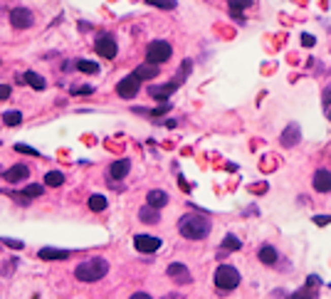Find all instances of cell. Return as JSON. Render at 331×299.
<instances>
[{
	"instance_id": "6da1fadb",
	"label": "cell",
	"mask_w": 331,
	"mask_h": 299,
	"mask_svg": "<svg viewBox=\"0 0 331 299\" xmlns=\"http://www.w3.org/2000/svg\"><path fill=\"white\" fill-rule=\"evenodd\" d=\"M210 230H213L210 218L198 215V213H185L183 218L178 220V232L183 235L185 240H203V238L210 235Z\"/></svg>"
},
{
	"instance_id": "7a4b0ae2",
	"label": "cell",
	"mask_w": 331,
	"mask_h": 299,
	"mask_svg": "<svg viewBox=\"0 0 331 299\" xmlns=\"http://www.w3.org/2000/svg\"><path fill=\"white\" fill-rule=\"evenodd\" d=\"M107 272H109V262L104 260V257H89L82 264H77L74 277L79 282H99Z\"/></svg>"
},
{
	"instance_id": "3957f363",
	"label": "cell",
	"mask_w": 331,
	"mask_h": 299,
	"mask_svg": "<svg viewBox=\"0 0 331 299\" xmlns=\"http://www.w3.org/2000/svg\"><path fill=\"white\" fill-rule=\"evenodd\" d=\"M171 55H173V47L165 40H153L146 47V59L151 64H163V62L171 59Z\"/></svg>"
},
{
	"instance_id": "277c9868",
	"label": "cell",
	"mask_w": 331,
	"mask_h": 299,
	"mask_svg": "<svg viewBox=\"0 0 331 299\" xmlns=\"http://www.w3.org/2000/svg\"><path fill=\"white\" fill-rule=\"evenodd\" d=\"M215 284H218V289L230 292V289H235L240 284V272L233 264H220V267L215 270Z\"/></svg>"
},
{
	"instance_id": "5b68a950",
	"label": "cell",
	"mask_w": 331,
	"mask_h": 299,
	"mask_svg": "<svg viewBox=\"0 0 331 299\" xmlns=\"http://www.w3.org/2000/svg\"><path fill=\"white\" fill-rule=\"evenodd\" d=\"M139 89H141V79L136 75L124 77V79L116 84V94H119L121 99H134V96L139 94Z\"/></svg>"
},
{
	"instance_id": "8992f818",
	"label": "cell",
	"mask_w": 331,
	"mask_h": 299,
	"mask_svg": "<svg viewBox=\"0 0 331 299\" xmlns=\"http://www.w3.org/2000/svg\"><path fill=\"white\" fill-rule=\"evenodd\" d=\"M94 47H96V55L104 57V59H114V57H116V52H119L114 35H99Z\"/></svg>"
},
{
	"instance_id": "52a82bcc",
	"label": "cell",
	"mask_w": 331,
	"mask_h": 299,
	"mask_svg": "<svg viewBox=\"0 0 331 299\" xmlns=\"http://www.w3.org/2000/svg\"><path fill=\"white\" fill-rule=\"evenodd\" d=\"M35 22V15L27 10V8H15L13 13H10V25L15 27V30H25V27H30Z\"/></svg>"
},
{
	"instance_id": "ba28073f",
	"label": "cell",
	"mask_w": 331,
	"mask_h": 299,
	"mask_svg": "<svg viewBox=\"0 0 331 299\" xmlns=\"http://www.w3.org/2000/svg\"><path fill=\"white\" fill-rule=\"evenodd\" d=\"M134 245H136L139 252L151 255V252H156V250L161 247V238H156V235H136V238H134Z\"/></svg>"
},
{
	"instance_id": "9c48e42d",
	"label": "cell",
	"mask_w": 331,
	"mask_h": 299,
	"mask_svg": "<svg viewBox=\"0 0 331 299\" xmlns=\"http://www.w3.org/2000/svg\"><path fill=\"white\" fill-rule=\"evenodd\" d=\"M299 139H302V131H299V124L292 121V124H287V129L282 131V136H279V141H282V146L284 149H292L299 144Z\"/></svg>"
},
{
	"instance_id": "30bf717a",
	"label": "cell",
	"mask_w": 331,
	"mask_h": 299,
	"mask_svg": "<svg viewBox=\"0 0 331 299\" xmlns=\"http://www.w3.org/2000/svg\"><path fill=\"white\" fill-rule=\"evenodd\" d=\"M3 178H5L8 183H20V181H27V178H30V169H27L25 163H15V166H10V169L3 173Z\"/></svg>"
},
{
	"instance_id": "8fae6325",
	"label": "cell",
	"mask_w": 331,
	"mask_h": 299,
	"mask_svg": "<svg viewBox=\"0 0 331 299\" xmlns=\"http://www.w3.org/2000/svg\"><path fill=\"white\" fill-rule=\"evenodd\" d=\"M18 82L20 84H30L32 89H37V92H42L45 87H47V79L42 75H37V72H32V70H27L25 75H18Z\"/></svg>"
},
{
	"instance_id": "7c38bea8",
	"label": "cell",
	"mask_w": 331,
	"mask_h": 299,
	"mask_svg": "<svg viewBox=\"0 0 331 299\" xmlns=\"http://www.w3.org/2000/svg\"><path fill=\"white\" fill-rule=\"evenodd\" d=\"M168 277L173 282H178V284H188L190 282V270L181 262H173V264H168Z\"/></svg>"
},
{
	"instance_id": "4fadbf2b",
	"label": "cell",
	"mask_w": 331,
	"mask_h": 299,
	"mask_svg": "<svg viewBox=\"0 0 331 299\" xmlns=\"http://www.w3.org/2000/svg\"><path fill=\"white\" fill-rule=\"evenodd\" d=\"M314 190H319V193H329L331 190V173L326 169H319L314 173Z\"/></svg>"
},
{
	"instance_id": "5bb4252c",
	"label": "cell",
	"mask_w": 331,
	"mask_h": 299,
	"mask_svg": "<svg viewBox=\"0 0 331 299\" xmlns=\"http://www.w3.org/2000/svg\"><path fill=\"white\" fill-rule=\"evenodd\" d=\"M131 169V161L129 158H121V161H114L109 166V176L114 181H121V178H126V173Z\"/></svg>"
},
{
	"instance_id": "9a60e30c",
	"label": "cell",
	"mask_w": 331,
	"mask_h": 299,
	"mask_svg": "<svg viewBox=\"0 0 331 299\" xmlns=\"http://www.w3.org/2000/svg\"><path fill=\"white\" fill-rule=\"evenodd\" d=\"M70 255H72L70 250H57V247H42V250L37 252L40 260H67Z\"/></svg>"
},
{
	"instance_id": "2e32d148",
	"label": "cell",
	"mask_w": 331,
	"mask_h": 299,
	"mask_svg": "<svg viewBox=\"0 0 331 299\" xmlns=\"http://www.w3.org/2000/svg\"><path fill=\"white\" fill-rule=\"evenodd\" d=\"M176 89H178V82H171V84H163V87H148V94L156 96V99H161V102H165Z\"/></svg>"
},
{
	"instance_id": "e0dca14e",
	"label": "cell",
	"mask_w": 331,
	"mask_h": 299,
	"mask_svg": "<svg viewBox=\"0 0 331 299\" xmlns=\"http://www.w3.org/2000/svg\"><path fill=\"white\" fill-rule=\"evenodd\" d=\"M146 203L151 208H158V210H161V208L168 206V193H165V190H151L146 195Z\"/></svg>"
},
{
	"instance_id": "ac0fdd59",
	"label": "cell",
	"mask_w": 331,
	"mask_h": 299,
	"mask_svg": "<svg viewBox=\"0 0 331 299\" xmlns=\"http://www.w3.org/2000/svg\"><path fill=\"white\" fill-rule=\"evenodd\" d=\"M139 220H141V223H148V225H156L158 220H161V215H158V208H151L146 203V206L139 210Z\"/></svg>"
},
{
	"instance_id": "d6986e66",
	"label": "cell",
	"mask_w": 331,
	"mask_h": 299,
	"mask_svg": "<svg viewBox=\"0 0 331 299\" xmlns=\"http://www.w3.org/2000/svg\"><path fill=\"white\" fill-rule=\"evenodd\" d=\"M134 75L139 77L141 82H144V79H156V77H158V64H151V62H148V64H139V67L134 70Z\"/></svg>"
},
{
	"instance_id": "ffe728a7",
	"label": "cell",
	"mask_w": 331,
	"mask_h": 299,
	"mask_svg": "<svg viewBox=\"0 0 331 299\" xmlns=\"http://www.w3.org/2000/svg\"><path fill=\"white\" fill-rule=\"evenodd\" d=\"M257 257H259L262 264H277V257H279V255H277V250L272 247V245H262L259 252H257Z\"/></svg>"
},
{
	"instance_id": "44dd1931",
	"label": "cell",
	"mask_w": 331,
	"mask_h": 299,
	"mask_svg": "<svg viewBox=\"0 0 331 299\" xmlns=\"http://www.w3.org/2000/svg\"><path fill=\"white\" fill-rule=\"evenodd\" d=\"M42 183L50 186V188H59L62 183H64V173H62V171H47L45 178H42Z\"/></svg>"
},
{
	"instance_id": "7402d4cb",
	"label": "cell",
	"mask_w": 331,
	"mask_h": 299,
	"mask_svg": "<svg viewBox=\"0 0 331 299\" xmlns=\"http://www.w3.org/2000/svg\"><path fill=\"white\" fill-rule=\"evenodd\" d=\"M107 206H109V201H107L104 195H99V193L89 195V210H94V213H102V210H107Z\"/></svg>"
},
{
	"instance_id": "603a6c76",
	"label": "cell",
	"mask_w": 331,
	"mask_h": 299,
	"mask_svg": "<svg viewBox=\"0 0 331 299\" xmlns=\"http://www.w3.org/2000/svg\"><path fill=\"white\" fill-rule=\"evenodd\" d=\"M3 124H5V126H20V124H22V114H20L18 109L5 112L3 114Z\"/></svg>"
},
{
	"instance_id": "cb8c5ba5",
	"label": "cell",
	"mask_w": 331,
	"mask_h": 299,
	"mask_svg": "<svg viewBox=\"0 0 331 299\" xmlns=\"http://www.w3.org/2000/svg\"><path fill=\"white\" fill-rule=\"evenodd\" d=\"M79 72H87V75H96L99 72V64L96 62H89V59H77V64H74Z\"/></svg>"
},
{
	"instance_id": "d4e9b609",
	"label": "cell",
	"mask_w": 331,
	"mask_h": 299,
	"mask_svg": "<svg viewBox=\"0 0 331 299\" xmlns=\"http://www.w3.org/2000/svg\"><path fill=\"white\" fill-rule=\"evenodd\" d=\"M250 5H252V0H230V10H233L235 20H240V22H242L240 10H245V8H250Z\"/></svg>"
},
{
	"instance_id": "484cf974",
	"label": "cell",
	"mask_w": 331,
	"mask_h": 299,
	"mask_svg": "<svg viewBox=\"0 0 331 299\" xmlns=\"http://www.w3.org/2000/svg\"><path fill=\"white\" fill-rule=\"evenodd\" d=\"M240 247H242V243H240L235 235H227V238L222 240V250H225V252H235V250H240Z\"/></svg>"
},
{
	"instance_id": "4316f807",
	"label": "cell",
	"mask_w": 331,
	"mask_h": 299,
	"mask_svg": "<svg viewBox=\"0 0 331 299\" xmlns=\"http://www.w3.org/2000/svg\"><path fill=\"white\" fill-rule=\"evenodd\" d=\"M148 5H153V8H161V10H173L178 3L176 0H146Z\"/></svg>"
},
{
	"instance_id": "83f0119b",
	"label": "cell",
	"mask_w": 331,
	"mask_h": 299,
	"mask_svg": "<svg viewBox=\"0 0 331 299\" xmlns=\"http://www.w3.org/2000/svg\"><path fill=\"white\" fill-rule=\"evenodd\" d=\"M42 193H45V186H27L22 190V198H37Z\"/></svg>"
},
{
	"instance_id": "f1b7e54d",
	"label": "cell",
	"mask_w": 331,
	"mask_h": 299,
	"mask_svg": "<svg viewBox=\"0 0 331 299\" xmlns=\"http://www.w3.org/2000/svg\"><path fill=\"white\" fill-rule=\"evenodd\" d=\"M3 245H8V247H13V250H22V247H25V243L13 240V238H3Z\"/></svg>"
},
{
	"instance_id": "f546056e",
	"label": "cell",
	"mask_w": 331,
	"mask_h": 299,
	"mask_svg": "<svg viewBox=\"0 0 331 299\" xmlns=\"http://www.w3.org/2000/svg\"><path fill=\"white\" fill-rule=\"evenodd\" d=\"M15 151H18V153H27V156H40L35 149H30V146H25V144H18V146H15Z\"/></svg>"
},
{
	"instance_id": "4dcf8cb0",
	"label": "cell",
	"mask_w": 331,
	"mask_h": 299,
	"mask_svg": "<svg viewBox=\"0 0 331 299\" xmlns=\"http://www.w3.org/2000/svg\"><path fill=\"white\" fill-rule=\"evenodd\" d=\"M10 94H13V89H10V84H0V102H5V99H10Z\"/></svg>"
},
{
	"instance_id": "1f68e13d",
	"label": "cell",
	"mask_w": 331,
	"mask_h": 299,
	"mask_svg": "<svg viewBox=\"0 0 331 299\" xmlns=\"http://www.w3.org/2000/svg\"><path fill=\"white\" fill-rule=\"evenodd\" d=\"M321 102H324V109H329L331 107V84L324 89V99H321Z\"/></svg>"
},
{
	"instance_id": "d6a6232c",
	"label": "cell",
	"mask_w": 331,
	"mask_h": 299,
	"mask_svg": "<svg viewBox=\"0 0 331 299\" xmlns=\"http://www.w3.org/2000/svg\"><path fill=\"white\" fill-rule=\"evenodd\" d=\"M314 223H316V225H329L331 223V215H316V218H314Z\"/></svg>"
},
{
	"instance_id": "836d02e7",
	"label": "cell",
	"mask_w": 331,
	"mask_h": 299,
	"mask_svg": "<svg viewBox=\"0 0 331 299\" xmlns=\"http://www.w3.org/2000/svg\"><path fill=\"white\" fill-rule=\"evenodd\" d=\"M92 92H94L92 87H74L72 89V94H92Z\"/></svg>"
},
{
	"instance_id": "e575fe53",
	"label": "cell",
	"mask_w": 331,
	"mask_h": 299,
	"mask_svg": "<svg viewBox=\"0 0 331 299\" xmlns=\"http://www.w3.org/2000/svg\"><path fill=\"white\" fill-rule=\"evenodd\" d=\"M302 42H304L307 47H314V38H312V35H302Z\"/></svg>"
},
{
	"instance_id": "d590c367",
	"label": "cell",
	"mask_w": 331,
	"mask_h": 299,
	"mask_svg": "<svg viewBox=\"0 0 331 299\" xmlns=\"http://www.w3.org/2000/svg\"><path fill=\"white\" fill-rule=\"evenodd\" d=\"M134 299H148V294H146V292H136V294H134Z\"/></svg>"
},
{
	"instance_id": "8d00e7d4",
	"label": "cell",
	"mask_w": 331,
	"mask_h": 299,
	"mask_svg": "<svg viewBox=\"0 0 331 299\" xmlns=\"http://www.w3.org/2000/svg\"><path fill=\"white\" fill-rule=\"evenodd\" d=\"M329 119H331V107H329Z\"/></svg>"
}]
</instances>
